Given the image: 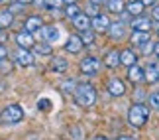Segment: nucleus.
<instances>
[{
	"mask_svg": "<svg viewBox=\"0 0 159 140\" xmlns=\"http://www.w3.org/2000/svg\"><path fill=\"white\" fill-rule=\"evenodd\" d=\"M73 99H75L77 105H81L84 109L93 107L96 103V91L90 83H77V89L73 93Z\"/></svg>",
	"mask_w": 159,
	"mask_h": 140,
	"instance_id": "f257e3e1",
	"label": "nucleus"
},
{
	"mask_svg": "<svg viewBox=\"0 0 159 140\" xmlns=\"http://www.w3.org/2000/svg\"><path fill=\"white\" fill-rule=\"evenodd\" d=\"M149 118V107L143 105V103H134L128 111V123H130L134 128H142L145 126Z\"/></svg>",
	"mask_w": 159,
	"mask_h": 140,
	"instance_id": "f03ea898",
	"label": "nucleus"
},
{
	"mask_svg": "<svg viewBox=\"0 0 159 140\" xmlns=\"http://www.w3.org/2000/svg\"><path fill=\"white\" fill-rule=\"evenodd\" d=\"M22 118H24V109L20 105H16V103L4 107L2 113H0V120H2V124H18Z\"/></svg>",
	"mask_w": 159,
	"mask_h": 140,
	"instance_id": "7ed1b4c3",
	"label": "nucleus"
},
{
	"mask_svg": "<svg viewBox=\"0 0 159 140\" xmlns=\"http://www.w3.org/2000/svg\"><path fill=\"white\" fill-rule=\"evenodd\" d=\"M100 67H102V61H100L98 57H94V56L83 57L81 63H79V69H81V73H83V75H89V77L96 75V73L100 71Z\"/></svg>",
	"mask_w": 159,
	"mask_h": 140,
	"instance_id": "20e7f679",
	"label": "nucleus"
},
{
	"mask_svg": "<svg viewBox=\"0 0 159 140\" xmlns=\"http://www.w3.org/2000/svg\"><path fill=\"white\" fill-rule=\"evenodd\" d=\"M12 57L20 67H32L34 65V53H30V50H26V47H18Z\"/></svg>",
	"mask_w": 159,
	"mask_h": 140,
	"instance_id": "39448f33",
	"label": "nucleus"
},
{
	"mask_svg": "<svg viewBox=\"0 0 159 140\" xmlns=\"http://www.w3.org/2000/svg\"><path fill=\"white\" fill-rule=\"evenodd\" d=\"M106 91L112 97H122L126 93V83L122 81L120 77H110L108 81H106Z\"/></svg>",
	"mask_w": 159,
	"mask_h": 140,
	"instance_id": "423d86ee",
	"label": "nucleus"
},
{
	"mask_svg": "<svg viewBox=\"0 0 159 140\" xmlns=\"http://www.w3.org/2000/svg\"><path fill=\"white\" fill-rule=\"evenodd\" d=\"M110 26H112V22H110V18L106 14H98V16H93V20H90V28L94 30V32L98 34H104L110 30Z\"/></svg>",
	"mask_w": 159,
	"mask_h": 140,
	"instance_id": "0eeeda50",
	"label": "nucleus"
},
{
	"mask_svg": "<svg viewBox=\"0 0 159 140\" xmlns=\"http://www.w3.org/2000/svg\"><path fill=\"white\" fill-rule=\"evenodd\" d=\"M14 40H16L18 47H26V50H30V47H34V46H35V40H34V36L30 34L28 30H20V32H16Z\"/></svg>",
	"mask_w": 159,
	"mask_h": 140,
	"instance_id": "6e6552de",
	"label": "nucleus"
},
{
	"mask_svg": "<svg viewBox=\"0 0 159 140\" xmlns=\"http://www.w3.org/2000/svg\"><path fill=\"white\" fill-rule=\"evenodd\" d=\"M132 30H138V32H149L151 26H153V20L148 16H134V20H132Z\"/></svg>",
	"mask_w": 159,
	"mask_h": 140,
	"instance_id": "1a4fd4ad",
	"label": "nucleus"
},
{
	"mask_svg": "<svg viewBox=\"0 0 159 140\" xmlns=\"http://www.w3.org/2000/svg\"><path fill=\"white\" fill-rule=\"evenodd\" d=\"M83 47H84V41L81 40V36H77V34L69 36L67 41H65V51H69V53H81Z\"/></svg>",
	"mask_w": 159,
	"mask_h": 140,
	"instance_id": "9d476101",
	"label": "nucleus"
},
{
	"mask_svg": "<svg viewBox=\"0 0 159 140\" xmlns=\"http://www.w3.org/2000/svg\"><path fill=\"white\" fill-rule=\"evenodd\" d=\"M128 79L134 83V85H139L145 81V67H139V65H132V67H128Z\"/></svg>",
	"mask_w": 159,
	"mask_h": 140,
	"instance_id": "9b49d317",
	"label": "nucleus"
},
{
	"mask_svg": "<svg viewBox=\"0 0 159 140\" xmlns=\"http://www.w3.org/2000/svg\"><path fill=\"white\" fill-rule=\"evenodd\" d=\"M149 32H138V30H134L132 36H130V41H132V46H136V47H143L149 44Z\"/></svg>",
	"mask_w": 159,
	"mask_h": 140,
	"instance_id": "f8f14e48",
	"label": "nucleus"
},
{
	"mask_svg": "<svg viewBox=\"0 0 159 140\" xmlns=\"http://www.w3.org/2000/svg\"><path fill=\"white\" fill-rule=\"evenodd\" d=\"M108 34H110V40L122 41V40L126 38V24H124V22H114L112 26H110Z\"/></svg>",
	"mask_w": 159,
	"mask_h": 140,
	"instance_id": "ddd939ff",
	"label": "nucleus"
},
{
	"mask_svg": "<svg viewBox=\"0 0 159 140\" xmlns=\"http://www.w3.org/2000/svg\"><path fill=\"white\" fill-rule=\"evenodd\" d=\"M90 20H93V18H90L87 12H81L77 18L71 20V24L79 30V32H84V30H90Z\"/></svg>",
	"mask_w": 159,
	"mask_h": 140,
	"instance_id": "4468645a",
	"label": "nucleus"
},
{
	"mask_svg": "<svg viewBox=\"0 0 159 140\" xmlns=\"http://www.w3.org/2000/svg\"><path fill=\"white\" fill-rule=\"evenodd\" d=\"M145 81L148 83H157L159 81V63L149 61L145 65Z\"/></svg>",
	"mask_w": 159,
	"mask_h": 140,
	"instance_id": "2eb2a0df",
	"label": "nucleus"
},
{
	"mask_svg": "<svg viewBox=\"0 0 159 140\" xmlns=\"http://www.w3.org/2000/svg\"><path fill=\"white\" fill-rule=\"evenodd\" d=\"M39 32H41L43 41H47V44H53V41L59 38V28H55V26H43Z\"/></svg>",
	"mask_w": 159,
	"mask_h": 140,
	"instance_id": "dca6fc26",
	"label": "nucleus"
},
{
	"mask_svg": "<svg viewBox=\"0 0 159 140\" xmlns=\"http://www.w3.org/2000/svg\"><path fill=\"white\" fill-rule=\"evenodd\" d=\"M120 61L122 65H126V67H132V65L138 63V56L134 50H122L120 51Z\"/></svg>",
	"mask_w": 159,
	"mask_h": 140,
	"instance_id": "f3484780",
	"label": "nucleus"
},
{
	"mask_svg": "<svg viewBox=\"0 0 159 140\" xmlns=\"http://www.w3.org/2000/svg\"><path fill=\"white\" fill-rule=\"evenodd\" d=\"M106 65V67H110V69H114V67H118V65L122 63L120 61V51L118 50H110L106 56H104V61H102Z\"/></svg>",
	"mask_w": 159,
	"mask_h": 140,
	"instance_id": "a211bd4d",
	"label": "nucleus"
},
{
	"mask_svg": "<svg viewBox=\"0 0 159 140\" xmlns=\"http://www.w3.org/2000/svg\"><path fill=\"white\" fill-rule=\"evenodd\" d=\"M43 28V22H41V18L39 16H30L26 24H24V30H28L30 34H34V32H39V30Z\"/></svg>",
	"mask_w": 159,
	"mask_h": 140,
	"instance_id": "6ab92c4d",
	"label": "nucleus"
},
{
	"mask_svg": "<svg viewBox=\"0 0 159 140\" xmlns=\"http://www.w3.org/2000/svg\"><path fill=\"white\" fill-rule=\"evenodd\" d=\"M12 22H14V12H12V10H4V12H0V28H2V30L10 28V26H12Z\"/></svg>",
	"mask_w": 159,
	"mask_h": 140,
	"instance_id": "aec40b11",
	"label": "nucleus"
},
{
	"mask_svg": "<svg viewBox=\"0 0 159 140\" xmlns=\"http://www.w3.org/2000/svg\"><path fill=\"white\" fill-rule=\"evenodd\" d=\"M106 8H108V12H112V14H122V12L126 10V6H124V0H108Z\"/></svg>",
	"mask_w": 159,
	"mask_h": 140,
	"instance_id": "412c9836",
	"label": "nucleus"
},
{
	"mask_svg": "<svg viewBox=\"0 0 159 140\" xmlns=\"http://www.w3.org/2000/svg\"><path fill=\"white\" fill-rule=\"evenodd\" d=\"M67 69H69L67 59H63V57H55L53 59V63H51V71L53 73H65Z\"/></svg>",
	"mask_w": 159,
	"mask_h": 140,
	"instance_id": "4be33fe9",
	"label": "nucleus"
},
{
	"mask_svg": "<svg viewBox=\"0 0 159 140\" xmlns=\"http://www.w3.org/2000/svg\"><path fill=\"white\" fill-rule=\"evenodd\" d=\"M143 8H145V4L142 2V0H138V2H130L126 10H128V14H132V16H142Z\"/></svg>",
	"mask_w": 159,
	"mask_h": 140,
	"instance_id": "5701e85b",
	"label": "nucleus"
},
{
	"mask_svg": "<svg viewBox=\"0 0 159 140\" xmlns=\"http://www.w3.org/2000/svg\"><path fill=\"white\" fill-rule=\"evenodd\" d=\"M45 8L49 10H59V8H65V0H39Z\"/></svg>",
	"mask_w": 159,
	"mask_h": 140,
	"instance_id": "b1692460",
	"label": "nucleus"
},
{
	"mask_svg": "<svg viewBox=\"0 0 159 140\" xmlns=\"http://www.w3.org/2000/svg\"><path fill=\"white\" fill-rule=\"evenodd\" d=\"M79 14H81V8H79L75 2L65 6V16H67V18H71V20H73V18H77Z\"/></svg>",
	"mask_w": 159,
	"mask_h": 140,
	"instance_id": "393cba45",
	"label": "nucleus"
},
{
	"mask_svg": "<svg viewBox=\"0 0 159 140\" xmlns=\"http://www.w3.org/2000/svg\"><path fill=\"white\" fill-rule=\"evenodd\" d=\"M81 40L84 41V46H90L94 44V30H84V32H81Z\"/></svg>",
	"mask_w": 159,
	"mask_h": 140,
	"instance_id": "a878e982",
	"label": "nucleus"
},
{
	"mask_svg": "<svg viewBox=\"0 0 159 140\" xmlns=\"http://www.w3.org/2000/svg\"><path fill=\"white\" fill-rule=\"evenodd\" d=\"M148 103H149V109H153V111H159V91H153V93L149 95Z\"/></svg>",
	"mask_w": 159,
	"mask_h": 140,
	"instance_id": "bb28decb",
	"label": "nucleus"
},
{
	"mask_svg": "<svg viewBox=\"0 0 159 140\" xmlns=\"http://www.w3.org/2000/svg\"><path fill=\"white\" fill-rule=\"evenodd\" d=\"M10 71H12V61L8 57L0 59V73H10Z\"/></svg>",
	"mask_w": 159,
	"mask_h": 140,
	"instance_id": "cd10ccee",
	"label": "nucleus"
},
{
	"mask_svg": "<svg viewBox=\"0 0 159 140\" xmlns=\"http://www.w3.org/2000/svg\"><path fill=\"white\" fill-rule=\"evenodd\" d=\"M34 47H35V53H51V46L47 44V41H45V44H41V46L35 44Z\"/></svg>",
	"mask_w": 159,
	"mask_h": 140,
	"instance_id": "c85d7f7f",
	"label": "nucleus"
},
{
	"mask_svg": "<svg viewBox=\"0 0 159 140\" xmlns=\"http://www.w3.org/2000/svg\"><path fill=\"white\" fill-rule=\"evenodd\" d=\"M98 6H100V4H96V2H93V0H90V2H89V6H87V14L98 16V14H100V12H98Z\"/></svg>",
	"mask_w": 159,
	"mask_h": 140,
	"instance_id": "c756f323",
	"label": "nucleus"
},
{
	"mask_svg": "<svg viewBox=\"0 0 159 140\" xmlns=\"http://www.w3.org/2000/svg\"><path fill=\"white\" fill-rule=\"evenodd\" d=\"M71 132H73V140H83V136H81L83 128H81V126H75V128H71Z\"/></svg>",
	"mask_w": 159,
	"mask_h": 140,
	"instance_id": "7c9ffc66",
	"label": "nucleus"
},
{
	"mask_svg": "<svg viewBox=\"0 0 159 140\" xmlns=\"http://www.w3.org/2000/svg\"><path fill=\"white\" fill-rule=\"evenodd\" d=\"M4 57H8V50H6L4 44H0V59H4Z\"/></svg>",
	"mask_w": 159,
	"mask_h": 140,
	"instance_id": "2f4dec72",
	"label": "nucleus"
},
{
	"mask_svg": "<svg viewBox=\"0 0 159 140\" xmlns=\"http://www.w3.org/2000/svg\"><path fill=\"white\" fill-rule=\"evenodd\" d=\"M153 20H155V22H159V4H157V6H153Z\"/></svg>",
	"mask_w": 159,
	"mask_h": 140,
	"instance_id": "473e14b6",
	"label": "nucleus"
},
{
	"mask_svg": "<svg viewBox=\"0 0 159 140\" xmlns=\"http://www.w3.org/2000/svg\"><path fill=\"white\" fill-rule=\"evenodd\" d=\"M116 140H138L136 136H130V134H122V136H118Z\"/></svg>",
	"mask_w": 159,
	"mask_h": 140,
	"instance_id": "72a5a7b5",
	"label": "nucleus"
},
{
	"mask_svg": "<svg viewBox=\"0 0 159 140\" xmlns=\"http://www.w3.org/2000/svg\"><path fill=\"white\" fill-rule=\"evenodd\" d=\"M153 53H155V56H157V59H159V41H157V44L153 46Z\"/></svg>",
	"mask_w": 159,
	"mask_h": 140,
	"instance_id": "f704fd0d",
	"label": "nucleus"
},
{
	"mask_svg": "<svg viewBox=\"0 0 159 140\" xmlns=\"http://www.w3.org/2000/svg\"><path fill=\"white\" fill-rule=\"evenodd\" d=\"M142 2H143L145 6H149V4H155V0H142Z\"/></svg>",
	"mask_w": 159,
	"mask_h": 140,
	"instance_id": "c9c22d12",
	"label": "nucleus"
},
{
	"mask_svg": "<svg viewBox=\"0 0 159 140\" xmlns=\"http://www.w3.org/2000/svg\"><path fill=\"white\" fill-rule=\"evenodd\" d=\"M4 38H6V32H4V30H2V28H0V41H2Z\"/></svg>",
	"mask_w": 159,
	"mask_h": 140,
	"instance_id": "e433bc0d",
	"label": "nucleus"
},
{
	"mask_svg": "<svg viewBox=\"0 0 159 140\" xmlns=\"http://www.w3.org/2000/svg\"><path fill=\"white\" fill-rule=\"evenodd\" d=\"M18 2H22V4H32V2H35V0H18Z\"/></svg>",
	"mask_w": 159,
	"mask_h": 140,
	"instance_id": "4c0bfd02",
	"label": "nucleus"
},
{
	"mask_svg": "<svg viewBox=\"0 0 159 140\" xmlns=\"http://www.w3.org/2000/svg\"><path fill=\"white\" fill-rule=\"evenodd\" d=\"M93 2H96V4H106L108 0H93Z\"/></svg>",
	"mask_w": 159,
	"mask_h": 140,
	"instance_id": "58836bf2",
	"label": "nucleus"
},
{
	"mask_svg": "<svg viewBox=\"0 0 159 140\" xmlns=\"http://www.w3.org/2000/svg\"><path fill=\"white\" fill-rule=\"evenodd\" d=\"M93 140H108V138H106V136H94Z\"/></svg>",
	"mask_w": 159,
	"mask_h": 140,
	"instance_id": "ea45409f",
	"label": "nucleus"
},
{
	"mask_svg": "<svg viewBox=\"0 0 159 140\" xmlns=\"http://www.w3.org/2000/svg\"><path fill=\"white\" fill-rule=\"evenodd\" d=\"M130 2H138V0H130Z\"/></svg>",
	"mask_w": 159,
	"mask_h": 140,
	"instance_id": "a19ab883",
	"label": "nucleus"
},
{
	"mask_svg": "<svg viewBox=\"0 0 159 140\" xmlns=\"http://www.w3.org/2000/svg\"><path fill=\"white\" fill-rule=\"evenodd\" d=\"M157 38H159V30H157Z\"/></svg>",
	"mask_w": 159,
	"mask_h": 140,
	"instance_id": "79ce46f5",
	"label": "nucleus"
},
{
	"mask_svg": "<svg viewBox=\"0 0 159 140\" xmlns=\"http://www.w3.org/2000/svg\"><path fill=\"white\" fill-rule=\"evenodd\" d=\"M0 2H2V0H0Z\"/></svg>",
	"mask_w": 159,
	"mask_h": 140,
	"instance_id": "37998d69",
	"label": "nucleus"
}]
</instances>
